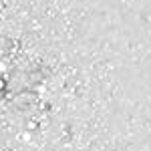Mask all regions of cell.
I'll list each match as a JSON object with an SVG mask.
<instances>
[{
    "label": "cell",
    "instance_id": "6da1fadb",
    "mask_svg": "<svg viewBox=\"0 0 151 151\" xmlns=\"http://www.w3.org/2000/svg\"><path fill=\"white\" fill-rule=\"evenodd\" d=\"M4 87H6V83H4V79L0 77V91H4Z\"/></svg>",
    "mask_w": 151,
    "mask_h": 151
},
{
    "label": "cell",
    "instance_id": "7a4b0ae2",
    "mask_svg": "<svg viewBox=\"0 0 151 151\" xmlns=\"http://www.w3.org/2000/svg\"><path fill=\"white\" fill-rule=\"evenodd\" d=\"M2 69H4V65H2V63H0V70H2Z\"/></svg>",
    "mask_w": 151,
    "mask_h": 151
}]
</instances>
